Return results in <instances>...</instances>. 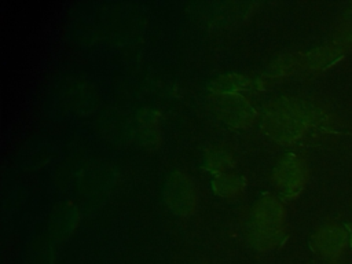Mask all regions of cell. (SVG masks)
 <instances>
[{
	"label": "cell",
	"mask_w": 352,
	"mask_h": 264,
	"mask_svg": "<svg viewBox=\"0 0 352 264\" xmlns=\"http://www.w3.org/2000/svg\"><path fill=\"white\" fill-rule=\"evenodd\" d=\"M285 212L280 202L265 194L256 201L252 209V221L248 228L250 245L258 252L275 249L283 238Z\"/></svg>",
	"instance_id": "cell-1"
},
{
	"label": "cell",
	"mask_w": 352,
	"mask_h": 264,
	"mask_svg": "<svg viewBox=\"0 0 352 264\" xmlns=\"http://www.w3.org/2000/svg\"><path fill=\"white\" fill-rule=\"evenodd\" d=\"M162 197L168 209L180 217L192 216L199 206L198 187L192 177L182 170H175L166 177Z\"/></svg>",
	"instance_id": "cell-2"
},
{
	"label": "cell",
	"mask_w": 352,
	"mask_h": 264,
	"mask_svg": "<svg viewBox=\"0 0 352 264\" xmlns=\"http://www.w3.org/2000/svg\"><path fill=\"white\" fill-rule=\"evenodd\" d=\"M208 104L216 117L236 128L250 126L257 117L254 106L242 94L212 95Z\"/></svg>",
	"instance_id": "cell-3"
},
{
	"label": "cell",
	"mask_w": 352,
	"mask_h": 264,
	"mask_svg": "<svg viewBox=\"0 0 352 264\" xmlns=\"http://www.w3.org/2000/svg\"><path fill=\"white\" fill-rule=\"evenodd\" d=\"M293 120V109L283 102L272 103L263 117V129L275 140H289L297 125Z\"/></svg>",
	"instance_id": "cell-4"
},
{
	"label": "cell",
	"mask_w": 352,
	"mask_h": 264,
	"mask_svg": "<svg viewBox=\"0 0 352 264\" xmlns=\"http://www.w3.org/2000/svg\"><path fill=\"white\" fill-rule=\"evenodd\" d=\"M274 184L283 192H293L302 182V166L293 155L285 157L274 169Z\"/></svg>",
	"instance_id": "cell-5"
},
{
	"label": "cell",
	"mask_w": 352,
	"mask_h": 264,
	"mask_svg": "<svg viewBox=\"0 0 352 264\" xmlns=\"http://www.w3.org/2000/svg\"><path fill=\"white\" fill-rule=\"evenodd\" d=\"M138 135L140 143L147 148H157L161 143L158 113L154 110H144L138 118Z\"/></svg>",
	"instance_id": "cell-6"
},
{
	"label": "cell",
	"mask_w": 352,
	"mask_h": 264,
	"mask_svg": "<svg viewBox=\"0 0 352 264\" xmlns=\"http://www.w3.org/2000/svg\"><path fill=\"white\" fill-rule=\"evenodd\" d=\"M252 80L243 74L228 73L221 74L208 84V91L212 95L217 94H239V91L249 89L252 87Z\"/></svg>",
	"instance_id": "cell-7"
},
{
	"label": "cell",
	"mask_w": 352,
	"mask_h": 264,
	"mask_svg": "<svg viewBox=\"0 0 352 264\" xmlns=\"http://www.w3.org/2000/svg\"><path fill=\"white\" fill-rule=\"evenodd\" d=\"M212 188L221 198L236 199L245 192V182L234 173H216L212 180Z\"/></svg>",
	"instance_id": "cell-8"
},
{
	"label": "cell",
	"mask_w": 352,
	"mask_h": 264,
	"mask_svg": "<svg viewBox=\"0 0 352 264\" xmlns=\"http://www.w3.org/2000/svg\"><path fill=\"white\" fill-rule=\"evenodd\" d=\"M232 164V157L230 153L224 151V150H210L206 154V166L210 170H214L217 173H223L226 172V169H228Z\"/></svg>",
	"instance_id": "cell-9"
},
{
	"label": "cell",
	"mask_w": 352,
	"mask_h": 264,
	"mask_svg": "<svg viewBox=\"0 0 352 264\" xmlns=\"http://www.w3.org/2000/svg\"><path fill=\"white\" fill-rule=\"evenodd\" d=\"M197 264H212V263H209V261H198Z\"/></svg>",
	"instance_id": "cell-10"
}]
</instances>
